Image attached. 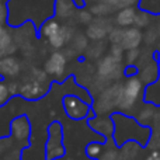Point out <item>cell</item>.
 Masks as SVG:
<instances>
[{
	"instance_id": "1",
	"label": "cell",
	"mask_w": 160,
	"mask_h": 160,
	"mask_svg": "<svg viewBox=\"0 0 160 160\" xmlns=\"http://www.w3.org/2000/svg\"><path fill=\"white\" fill-rule=\"evenodd\" d=\"M112 119L115 124V132L112 139L118 146L129 141L138 142L142 146H148L152 136V127H145L136 121L135 117L122 112H115L112 115Z\"/></svg>"
},
{
	"instance_id": "2",
	"label": "cell",
	"mask_w": 160,
	"mask_h": 160,
	"mask_svg": "<svg viewBox=\"0 0 160 160\" xmlns=\"http://www.w3.org/2000/svg\"><path fill=\"white\" fill-rule=\"evenodd\" d=\"M142 101H145V84L138 75L131 76L122 83L118 112L133 117Z\"/></svg>"
},
{
	"instance_id": "3",
	"label": "cell",
	"mask_w": 160,
	"mask_h": 160,
	"mask_svg": "<svg viewBox=\"0 0 160 160\" xmlns=\"http://www.w3.org/2000/svg\"><path fill=\"white\" fill-rule=\"evenodd\" d=\"M122 93V83L114 82L104 91L96 97L93 102V111L97 115H108L112 112H118L119 100Z\"/></svg>"
},
{
	"instance_id": "4",
	"label": "cell",
	"mask_w": 160,
	"mask_h": 160,
	"mask_svg": "<svg viewBox=\"0 0 160 160\" xmlns=\"http://www.w3.org/2000/svg\"><path fill=\"white\" fill-rule=\"evenodd\" d=\"M125 75V68L122 66V61L114 58L112 55H105L104 58H100L97 63V76L107 80L108 83L118 82Z\"/></svg>"
},
{
	"instance_id": "5",
	"label": "cell",
	"mask_w": 160,
	"mask_h": 160,
	"mask_svg": "<svg viewBox=\"0 0 160 160\" xmlns=\"http://www.w3.org/2000/svg\"><path fill=\"white\" fill-rule=\"evenodd\" d=\"M62 105H63V110L68 114V117L72 119L87 118V115L91 114L90 104L78 96H72V94L65 96L62 98Z\"/></svg>"
},
{
	"instance_id": "6",
	"label": "cell",
	"mask_w": 160,
	"mask_h": 160,
	"mask_svg": "<svg viewBox=\"0 0 160 160\" xmlns=\"http://www.w3.org/2000/svg\"><path fill=\"white\" fill-rule=\"evenodd\" d=\"M65 149L62 145V128L59 122L49 125V138L47 142V159L53 160L63 156Z\"/></svg>"
},
{
	"instance_id": "7",
	"label": "cell",
	"mask_w": 160,
	"mask_h": 160,
	"mask_svg": "<svg viewBox=\"0 0 160 160\" xmlns=\"http://www.w3.org/2000/svg\"><path fill=\"white\" fill-rule=\"evenodd\" d=\"M88 125L94 132L101 135L105 141L112 139L114 132H115V124H114L112 115H96L88 121Z\"/></svg>"
},
{
	"instance_id": "8",
	"label": "cell",
	"mask_w": 160,
	"mask_h": 160,
	"mask_svg": "<svg viewBox=\"0 0 160 160\" xmlns=\"http://www.w3.org/2000/svg\"><path fill=\"white\" fill-rule=\"evenodd\" d=\"M66 63H68V58L63 52H56L51 53V56L48 58V61L45 62V72L52 78L61 80L63 79L65 70H66Z\"/></svg>"
},
{
	"instance_id": "9",
	"label": "cell",
	"mask_w": 160,
	"mask_h": 160,
	"mask_svg": "<svg viewBox=\"0 0 160 160\" xmlns=\"http://www.w3.org/2000/svg\"><path fill=\"white\" fill-rule=\"evenodd\" d=\"M48 83L39 82L31 78L30 80H25L21 86H20V96L24 97L27 100H38L41 97L45 96V93L48 91Z\"/></svg>"
},
{
	"instance_id": "10",
	"label": "cell",
	"mask_w": 160,
	"mask_h": 160,
	"mask_svg": "<svg viewBox=\"0 0 160 160\" xmlns=\"http://www.w3.org/2000/svg\"><path fill=\"white\" fill-rule=\"evenodd\" d=\"M11 138H14L16 142H24L27 143L28 138H30V132H31V128H30V122H28L27 117L21 115V117H17L11 121Z\"/></svg>"
},
{
	"instance_id": "11",
	"label": "cell",
	"mask_w": 160,
	"mask_h": 160,
	"mask_svg": "<svg viewBox=\"0 0 160 160\" xmlns=\"http://www.w3.org/2000/svg\"><path fill=\"white\" fill-rule=\"evenodd\" d=\"M138 76H139V79L143 82L145 86L153 84L160 76V62L158 61V58L152 59V61L148 62L146 65L139 68Z\"/></svg>"
},
{
	"instance_id": "12",
	"label": "cell",
	"mask_w": 160,
	"mask_h": 160,
	"mask_svg": "<svg viewBox=\"0 0 160 160\" xmlns=\"http://www.w3.org/2000/svg\"><path fill=\"white\" fill-rule=\"evenodd\" d=\"M143 148L135 141L125 142L119 146V160H143Z\"/></svg>"
},
{
	"instance_id": "13",
	"label": "cell",
	"mask_w": 160,
	"mask_h": 160,
	"mask_svg": "<svg viewBox=\"0 0 160 160\" xmlns=\"http://www.w3.org/2000/svg\"><path fill=\"white\" fill-rule=\"evenodd\" d=\"M156 111H158V105L153 104V102H142L139 105V108L135 112V119L139 122V124L145 125V127H152L153 119H155Z\"/></svg>"
},
{
	"instance_id": "14",
	"label": "cell",
	"mask_w": 160,
	"mask_h": 160,
	"mask_svg": "<svg viewBox=\"0 0 160 160\" xmlns=\"http://www.w3.org/2000/svg\"><path fill=\"white\" fill-rule=\"evenodd\" d=\"M20 70H21L20 61L17 58H14L13 55L3 56L0 59V76H3L6 79H13L20 75Z\"/></svg>"
},
{
	"instance_id": "15",
	"label": "cell",
	"mask_w": 160,
	"mask_h": 160,
	"mask_svg": "<svg viewBox=\"0 0 160 160\" xmlns=\"http://www.w3.org/2000/svg\"><path fill=\"white\" fill-rule=\"evenodd\" d=\"M143 42V32L141 31V28L138 27H128L124 31V38H122V48L125 51L128 49H135L139 48V45Z\"/></svg>"
},
{
	"instance_id": "16",
	"label": "cell",
	"mask_w": 160,
	"mask_h": 160,
	"mask_svg": "<svg viewBox=\"0 0 160 160\" xmlns=\"http://www.w3.org/2000/svg\"><path fill=\"white\" fill-rule=\"evenodd\" d=\"M111 30H112V27H111V24L107 22V20H100V22L88 24L86 35H87V38L93 39V41H101L102 38H105L110 34Z\"/></svg>"
},
{
	"instance_id": "17",
	"label": "cell",
	"mask_w": 160,
	"mask_h": 160,
	"mask_svg": "<svg viewBox=\"0 0 160 160\" xmlns=\"http://www.w3.org/2000/svg\"><path fill=\"white\" fill-rule=\"evenodd\" d=\"M14 138L0 139V160H21V150L13 146Z\"/></svg>"
},
{
	"instance_id": "18",
	"label": "cell",
	"mask_w": 160,
	"mask_h": 160,
	"mask_svg": "<svg viewBox=\"0 0 160 160\" xmlns=\"http://www.w3.org/2000/svg\"><path fill=\"white\" fill-rule=\"evenodd\" d=\"M72 38H73L72 28L68 27V25H62L61 31H59L58 34H55L53 37L48 38V44L52 48H55V49H61V48H63L65 44H68Z\"/></svg>"
},
{
	"instance_id": "19",
	"label": "cell",
	"mask_w": 160,
	"mask_h": 160,
	"mask_svg": "<svg viewBox=\"0 0 160 160\" xmlns=\"http://www.w3.org/2000/svg\"><path fill=\"white\" fill-rule=\"evenodd\" d=\"M135 17H136V10L133 7H127L122 8L117 13L115 17V22L122 28H128L132 27L135 24Z\"/></svg>"
},
{
	"instance_id": "20",
	"label": "cell",
	"mask_w": 160,
	"mask_h": 160,
	"mask_svg": "<svg viewBox=\"0 0 160 160\" xmlns=\"http://www.w3.org/2000/svg\"><path fill=\"white\" fill-rule=\"evenodd\" d=\"M76 11V6L73 0H56L55 3V14L62 20L72 17Z\"/></svg>"
},
{
	"instance_id": "21",
	"label": "cell",
	"mask_w": 160,
	"mask_h": 160,
	"mask_svg": "<svg viewBox=\"0 0 160 160\" xmlns=\"http://www.w3.org/2000/svg\"><path fill=\"white\" fill-rule=\"evenodd\" d=\"M14 52H16V45L11 42V35L3 30L0 32V59L3 56L13 55Z\"/></svg>"
},
{
	"instance_id": "22",
	"label": "cell",
	"mask_w": 160,
	"mask_h": 160,
	"mask_svg": "<svg viewBox=\"0 0 160 160\" xmlns=\"http://www.w3.org/2000/svg\"><path fill=\"white\" fill-rule=\"evenodd\" d=\"M145 101L160 105V76L153 84L146 86V88H145Z\"/></svg>"
},
{
	"instance_id": "23",
	"label": "cell",
	"mask_w": 160,
	"mask_h": 160,
	"mask_svg": "<svg viewBox=\"0 0 160 160\" xmlns=\"http://www.w3.org/2000/svg\"><path fill=\"white\" fill-rule=\"evenodd\" d=\"M61 28H62V25L59 24L55 18H49L48 21H45V24L41 27V35L48 39V38H51V37H53L55 34H58L59 31H61Z\"/></svg>"
},
{
	"instance_id": "24",
	"label": "cell",
	"mask_w": 160,
	"mask_h": 160,
	"mask_svg": "<svg viewBox=\"0 0 160 160\" xmlns=\"http://www.w3.org/2000/svg\"><path fill=\"white\" fill-rule=\"evenodd\" d=\"M141 10L155 16H160V0H139Z\"/></svg>"
},
{
	"instance_id": "25",
	"label": "cell",
	"mask_w": 160,
	"mask_h": 160,
	"mask_svg": "<svg viewBox=\"0 0 160 160\" xmlns=\"http://www.w3.org/2000/svg\"><path fill=\"white\" fill-rule=\"evenodd\" d=\"M102 150H104V145L97 143V142H91L86 146V155L91 159H100Z\"/></svg>"
},
{
	"instance_id": "26",
	"label": "cell",
	"mask_w": 160,
	"mask_h": 160,
	"mask_svg": "<svg viewBox=\"0 0 160 160\" xmlns=\"http://www.w3.org/2000/svg\"><path fill=\"white\" fill-rule=\"evenodd\" d=\"M152 14L150 13H148V11H143V10H141V11H138L136 13V17H135V27H138V28H146V27H149V24H150V20H152Z\"/></svg>"
},
{
	"instance_id": "27",
	"label": "cell",
	"mask_w": 160,
	"mask_h": 160,
	"mask_svg": "<svg viewBox=\"0 0 160 160\" xmlns=\"http://www.w3.org/2000/svg\"><path fill=\"white\" fill-rule=\"evenodd\" d=\"M72 42H73V51H75V52H86V49L88 48L87 35H82V34H79V35L73 37Z\"/></svg>"
},
{
	"instance_id": "28",
	"label": "cell",
	"mask_w": 160,
	"mask_h": 160,
	"mask_svg": "<svg viewBox=\"0 0 160 160\" xmlns=\"http://www.w3.org/2000/svg\"><path fill=\"white\" fill-rule=\"evenodd\" d=\"M90 11L94 14V16L101 17V16H107V14H110L111 11H114V8L111 7L107 2H98V4H94Z\"/></svg>"
},
{
	"instance_id": "29",
	"label": "cell",
	"mask_w": 160,
	"mask_h": 160,
	"mask_svg": "<svg viewBox=\"0 0 160 160\" xmlns=\"http://www.w3.org/2000/svg\"><path fill=\"white\" fill-rule=\"evenodd\" d=\"M102 52H104V45L100 41L98 42L96 41V44H93L90 48L86 49V56L90 59H98V58H101Z\"/></svg>"
},
{
	"instance_id": "30",
	"label": "cell",
	"mask_w": 160,
	"mask_h": 160,
	"mask_svg": "<svg viewBox=\"0 0 160 160\" xmlns=\"http://www.w3.org/2000/svg\"><path fill=\"white\" fill-rule=\"evenodd\" d=\"M107 3L114 10H122L127 7H133L139 3V0H107Z\"/></svg>"
},
{
	"instance_id": "31",
	"label": "cell",
	"mask_w": 160,
	"mask_h": 160,
	"mask_svg": "<svg viewBox=\"0 0 160 160\" xmlns=\"http://www.w3.org/2000/svg\"><path fill=\"white\" fill-rule=\"evenodd\" d=\"M149 150H160V125L158 127H152V136L149 139V143H148Z\"/></svg>"
},
{
	"instance_id": "32",
	"label": "cell",
	"mask_w": 160,
	"mask_h": 160,
	"mask_svg": "<svg viewBox=\"0 0 160 160\" xmlns=\"http://www.w3.org/2000/svg\"><path fill=\"white\" fill-rule=\"evenodd\" d=\"M159 38H160V37H159V34H158V30H156V27L148 28L146 32L143 34V42L148 45V47L158 44Z\"/></svg>"
},
{
	"instance_id": "33",
	"label": "cell",
	"mask_w": 160,
	"mask_h": 160,
	"mask_svg": "<svg viewBox=\"0 0 160 160\" xmlns=\"http://www.w3.org/2000/svg\"><path fill=\"white\" fill-rule=\"evenodd\" d=\"M142 55V51L139 49V48H135V49H128L127 52H125V62H127V66H129V65H135L138 63L139 58H141Z\"/></svg>"
},
{
	"instance_id": "34",
	"label": "cell",
	"mask_w": 160,
	"mask_h": 160,
	"mask_svg": "<svg viewBox=\"0 0 160 160\" xmlns=\"http://www.w3.org/2000/svg\"><path fill=\"white\" fill-rule=\"evenodd\" d=\"M124 31L125 28H112V30L110 31V34H108V38H110V42L111 44H118L121 45L122 42V38H124Z\"/></svg>"
},
{
	"instance_id": "35",
	"label": "cell",
	"mask_w": 160,
	"mask_h": 160,
	"mask_svg": "<svg viewBox=\"0 0 160 160\" xmlns=\"http://www.w3.org/2000/svg\"><path fill=\"white\" fill-rule=\"evenodd\" d=\"M11 97L10 93V87H8V83L6 82H0V107L4 105L8 101V98Z\"/></svg>"
},
{
	"instance_id": "36",
	"label": "cell",
	"mask_w": 160,
	"mask_h": 160,
	"mask_svg": "<svg viewBox=\"0 0 160 160\" xmlns=\"http://www.w3.org/2000/svg\"><path fill=\"white\" fill-rule=\"evenodd\" d=\"M78 18L82 24H91L93 22V13L88 10H80L78 13Z\"/></svg>"
},
{
	"instance_id": "37",
	"label": "cell",
	"mask_w": 160,
	"mask_h": 160,
	"mask_svg": "<svg viewBox=\"0 0 160 160\" xmlns=\"http://www.w3.org/2000/svg\"><path fill=\"white\" fill-rule=\"evenodd\" d=\"M124 52H125V49L122 48V45L112 44V45H111V48H110V55H112L114 58L119 59V61H122V59H124V56H125Z\"/></svg>"
},
{
	"instance_id": "38",
	"label": "cell",
	"mask_w": 160,
	"mask_h": 160,
	"mask_svg": "<svg viewBox=\"0 0 160 160\" xmlns=\"http://www.w3.org/2000/svg\"><path fill=\"white\" fill-rule=\"evenodd\" d=\"M143 160H160V150L159 149L149 150V152L145 155Z\"/></svg>"
},
{
	"instance_id": "39",
	"label": "cell",
	"mask_w": 160,
	"mask_h": 160,
	"mask_svg": "<svg viewBox=\"0 0 160 160\" xmlns=\"http://www.w3.org/2000/svg\"><path fill=\"white\" fill-rule=\"evenodd\" d=\"M156 30H158V34H159V37H160V20L158 21V24H156Z\"/></svg>"
},
{
	"instance_id": "40",
	"label": "cell",
	"mask_w": 160,
	"mask_h": 160,
	"mask_svg": "<svg viewBox=\"0 0 160 160\" xmlns=\"http://www.w3.org/2000/svg\"><path fill=\"white\" fill-rule=\"evenodd\" d=\"M156 47H158V52H160V41H158V45H156Z\"/></svg>"
},
{
	"instance_id": "41",
	"label": "cell",
	"mask_w": 160,
	"mask_h": 160,
	"mask_svg": "<svg viewBox=\"0 0 160 160\" xmlns=\"http://www.w3.org/2000/svg\"><path fill=\"white\" fill-rule=\"evenodd\" d=\"M2 31H3V27H2V24H0V32H2Z\"/></svg>"
},
{
	"instance_id": "42",
	"label": "cell",
	"mask_w": 160,
	"mask_h": 160,
	"mask_svg": "<svg viewBox=\"0 0 160 160\" xmlns=\"http://www.w3.org/2000/svg\"><path fill=\"white\" fill-rule=\"evenodd\" d=\"M158 61L160 62V52H159V56H158Z\"/></svg>"
},
{
	"instance_id": "43",
	"label": "cell",
	"mask_w": 160,
	"mask_h": 160,
	"mask_svg": "<svg viewBox=\"0 0 160 160\" xmlns=\"http://www.w3.org/2000/svg\"><path fill=\"white\" fill-rule=\"evenodd\" d=\"M0 2H3V0H0Z\"/></svg>"
}]
</instances>
